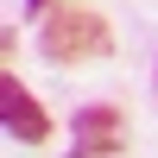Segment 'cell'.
Masks as SVG:
<instances>
[{
	"label": "cell",
	"mask_w": 158,
	"mask_h": 158,
	"mask_svg": "<svg viewBox=\"0 0 158 158\" xmlns=\"http://www.w3.org/2000/svg\"><path fill=\"white\" fill-rule=\"evenodd\" d=\"M108 19L101 13H82V6H63L38 25V51L51 63H82V57H108Z\"/></svg>",
	"instance_id": "1"
},
{
	"label": "cell",
	"mask_w": 158,
	"mask_h": 158,
	"mask_svg": "<svg viewBox=\"0 0 158 158\" xmlns=\"http://www.w3.org/2000/svg\"><path fill=\"white\" fill-rule=\"evenodd\" d=\"M127 152V114L114 101H89L76 108V133H70V158H120Z\"/></svg>",
	"instance_id": "2"
},
{
	"label": "cell",
	"mask_w": 158,
	"mask_h": 158,
	"mask_svg": "<svg viewBox=\"0 0 158 158\" xmlns=\"http://www.w3.org/2000/svg\"><path fill=\"white\" fill-rule=\"evenodd\" d=\"M0 114H6V133L25 139V146H38V139L51 133V120H44V108H38V95H25L19 76H6V82H0Z\"/></svg>",
	"instance_id": "3"
},
{
	"label": "cell",
	"mask_w": 158,
	"mask_h": 158,
	"mask_svg": "<svg viewBox=\"0 0 158 158\" xmlns=\"http://www.w3.org/2000/svg\"><path fill=\"white\" fill-rule=\"evenodd\" d=\"M25 13L32 19H51V13H63V0H25Z\"/></svg>",
	"instance_id": "4"
}]
</instances>
